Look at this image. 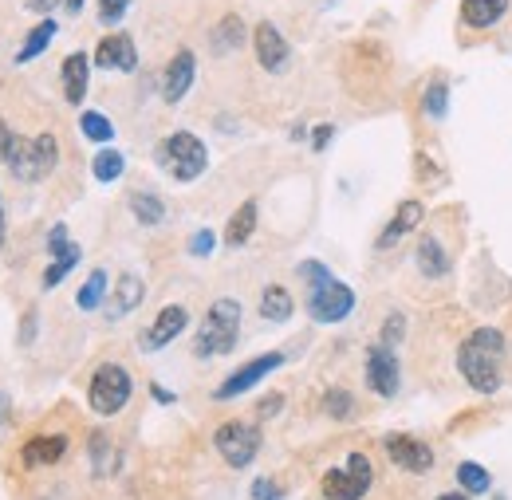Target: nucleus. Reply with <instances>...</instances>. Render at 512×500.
Returning <instances> with one entry per match:
<instances>
[{
  "label": "nucleus",
  "mask_w": 512,
  "mask_h": 500,
  "mask_svg": "<svg viewBox=\"0 0 512 500\" xmlns=\"http://www.w3.org/2000/svg\"><path fill=\"white\" fill-rule=\"evenodd\" d=\"M457 375L477 394H497L509 378V339L501 327H473L457 347Z\"/></svg>",
  "instance_id": "f257e3e1"
},
{
  "label": "nucleus",
  "mask_w": 512,
  "mask_h": 500,
  "mask_svg": "<svg viewBox=\"0 0 512 500\" xmlns=\"http://www.w3.org/2000/svg\"><path fill=\"white\" fill-rule=\"evenodd\" d=\"M0 162L12 170L16 182L36 186V182H44L60 166V138L52 130L24 138V134H16L12 126H4V119H0Z\"/></svg>",
  "instance_id": "f03ea898"
},
{
  "label": "nucleus",
  "mask_w": 512,
  "mask_h": 500,
  "mask_svg": "<svg viewBox=\"0 0 512 500\" xmlns=\"http://www.w3.org/2000/svg\"><path fill=\"white\" fill-rule=\"evenodd\" d=\"M241 300L233 296H221L213 300L205 315H201V327L193 335V355L197 359H221V355H233V347L241 343Z\"/></svg>",
  "instance_id": "7ed1b4c3"
},
{
  "label": "nucleus",
  "mask_w": 512,
  "mask_h": 500,
  "mask_svg": "<svg viewBox=\"0 0 512 500\" xmlns=\"http://www.w3.org/2000/svg\"><path fill=\"white\" fill-rule=\"evenodd\" d=\"M154 166L162 174H170L178 186H190L209 170V146L193 130H170L154 146Z\"/></svg>",
  "instance_id": "20e7f679"
},
{
  "label": "nucleus",
  "mask_w": 512,
  "mask_h": 500,
  "mask_svg": "<svg viewBox=\"0 0 512 500\" xmlns=\"http://www.w3.org/2000/svg\"><path fill=\"white\" fill-rule=\"evenodd\" d=\"M130 394H134V378L123 363H99L91 378H87V406H91V414H99V418H115V414H123L130 402Z\"/></svg>",
  "instance_id": "39448f33"
},
{
  "label": "nucleus",
  "mask_w": 512,
  "mask_h": 500,
  "mask_svg": "<svg viewBox=\"0 0 512 500\" xmlns=\"http://www.w3.org/2000/svg\"><path fill=\"white\" fill-rule=\"evenodd\" d=\"M375 489V465L367 453H347V461L339 469H327L320 481L323 500H363Z\"/></svg>",
  "instance_id": "423d86ee"
},
{
  "label": "nucleus",
  "mask_w": 512,
  "mask_h": 500,
  "mask_svg": "<svg viewBox=\"0 0 512 500\" xmlns=\"http://www.w3.org/2000/svg\"><path fill=\"white\" fill-rule=\"evenodd\" d=\"M213 449L221 453V461L229 469H249L260 453V426L245 418H229L213 430Z\"/></svg>",
  "instance_id": "0eeeda50"
},
{
  "label": "nucleus",
  "mask_w": 512,
  "mask_h": 500,
  "mask_svg": "<svg viewBox=\"0 0 512 500\" xmlns=\"http://www.w3.org/2000/svg\"><path fill=\"white\" fill-rule=\"evenodd\" d=\"M355 304H359L355 288H351V284H343L339 276H331L327 284L312 288V292H308V300H304V308H308V315H312V323H323V327L343 323L347 315L355 312Z\"/></svg>",
  "instance_id": "6e6552de"
},
{
  "label": "nucleus",
  "mask_w": 512,
  "mask_h": 500,
  "mask_svg": "<svg viewBox=\"0 0 512 500\" xmlns=\"http://www.w3.org/2000/svg\"><path fill=\"white\" fill-rule=\"evenodd\" d=\"M284 363H288V355H284V351H264V355H253L249 363H241V367H237L233 375L225 378V382H217L213 398H217V402H233V398L249 394L253 386H260L264 378L276 375Z\"/></svg>",
  "instance_id": "1a4fd4ad"
},
{
  "label": "nucleus",
  "mask_w": 512,
  "mask_h": 500,
  "mask_svg": "<svg viewBox=\"0 0 512 500\" xmlns=\"http://www.w3.org/2000/svg\"><path fill=\"white\" fill-rule=\"evenodd\" d=\"M363 378H367V390H371L375 398H386V402L398 398V390H402V363H398V351L386 347L383 339L371 343L367 355H363Z\"/></svg>",
  "instance_id": "9d476101"
},
{
  "label": "nucleus",
  "mask_w": 512,
  "mask_h": 500,
  "mask_svg": "<svg viewBox=\"0 0 512 500\" xmlns=\"http://www.w3.org/2000/svg\"><path fill=\"white\" fill-rule=\"evenodd\" d=\"M383 453L390 457V465H394V469L414 473V477L434 473V465H438L434 445H430V441H422V438H414V434H386Z\"/></svg>",
  "instance_id": "9b49d317"
},
{
  "label": "nucleus",
  "mask_w": 512,
  "mask_h": 500,
  "mask_svg": "<svg viewBox=\"0 0 512 500\" xmlns=\"http://www.w3.org/2000/svg\"><path fill=\"white\" fill-rule=\"evenodd\" d=\"M186 327H190V308H186V304H166L162 312L142 327L138 347H142L146 355H158V351H162V347H170Z\"/></svg>",
  "instance_id": "f8f14e48"
},
{
  "label": "nucleus",
  "mask_w": 512,
  "mask_h": 500,
  "mask_svg": "<svg viewBox=\"0 0 512 500\" xmlns=\"http://www.w3.org/2000/svg\"><path fill=\"white\" fill-rule=\"evenodd\" d=\"M253 52L260 71H268V75H284L292 67V44L272 20H260L253 28Z\"/></svg>",
  "instance_id": "ddd939ff"
},
{
  "label": "nucleus",
  "mask_w": 512,
  "mask_h": 500,
  "mask_svg": "<svg viewBox=\"0 0 512 500\" xmlns=\"http://www.w3.org/2000/svg\"><path fill=\"white\" fill-rule=\"evenodd\" d=\"M91 60L99 71H119V75H134L138 71V44H134V36L123 32V28H111L99 44H95V52H91Z\"/></svg>",
  "instance_id": "4468645a"
},
{
  "label": "nucleus",
  "mask_w": 512,
  "mask_h": 500,
  "mask_svg": "<svg viewBox=\"0 0 512 500\" xmlns=\"http://www.w3.org/2000/svg\"><path fill=\"white\" fill-rule=\"evenodd\" d=\"M422 221H426V205H422L418 197L398 201V209L390 213V221L383 225V233L375 237V252H390L394 245H402L410 233H418V229H422Z\"/></svg>",
  "instance_id": "2eb2a0df"
},
{
  "label": "nucleus",
  "mask_w": 512,
  "mask_h": 500,
  "mask_svg": "<svg viewBox=\"0 0 512 500\" xmlns=\"http://www.w3.org/2000/svg\"><path fill=\"white\" fill-rule=\"evenodd\" d=\"M193 79H197V56H193L190 48H178L166 60V67H162V103L178 107L190 95Z\"/></svg>",
  "instance_id": "dca6fc26"
},
{
  "label": "nucleus",
  "mask_w": 512,
  "mask_h": 500,
  "mask_svg": "<svg viewBox=\"0 0 512 500\" xmlns=\"http://www.w3.org/2000/svg\"><path fill=\"white\" fill-rule=\"evenodd\" d=\"M512 0H461L457 4V32H493L505 24Z\"/></svg>",
  "instance_id": "f3484780"
},
{
  "label": "nucleus",
  "mask_w": 512,
  "mask_h": 500,
  "mask_svg": "<svg viewBox=\"0 0 512 500\" xmlns=\"http://www.w3.org/2000/svg\"><path fill=\"white\" fill-rule=\"evenodd\" d=\"M414 268L422 272V280H446L453 272V252L438 233H422L414 245Z\"/></svg>",
  "instance_id": "a211bd4d"
},
{
  "label": "nucleus",
  "mask_w": 512,
  "mask_h": 500,
  "mask_svg": "<svg viewBox=\"0 0 512 500\" xmlns=\"http://www.w3.org/2000/svg\"><path fill=\"white\" fill-rule=\"evenodd\" d=\"M142 300H146V280L142 276H134V272H123L115 284H111V296H107V304H103V312L111 323H119V319H127L142 308Z\"/></svg>",
  "instance_id": "6ab92c4d"
},
{
  "label": "nucleus",
  "mask_w": 512,
  "mask_h": 500,
  "mask_svg": "<svg viewBox=\"0 0 512 500\" xmlns=\"http://www.w3.org/2000/svg\"><path fill=\"white\" fill-rule=\"evenodd\" d=\"M91 52H67L60 63V87H64V99L71 107H83L87 91H91Z\"/></svg>",
  "instance_id": "aec40b11"
},
{
  "label": "nucleus",
  "mask_w": 512,
  "mask_h": 500,
  "mask_svg": "<svg viewBox=\"0 0 512 500\" xmlns=\"http://www.w3.org/2000/svg\"><path fill=\"white\" fill-rule=\"evenodd\" d=\"M60 36V24H56V16H40L28 32H24V44L16 48V56H12V63L16 67H24V63L40 60L48 48H52V40Z\"/></svg>",
  "instance_id": "412c9836"
},
{
  "label": "nucleus",
  "mask_w": 512,
  "mask_h": 500,
  "mask_svg": "<svg viewBox=\"0 0 512 500\" xmlns=\"http://www.w3.org/2000/svg\"><path fill=\"white\" fill-rule=\"evenodd\" d=\"M67 434H36V438L24 441V449H20V461L28 465V469H44V465H56V461H64L67 453Z\"/></svg>",
  "instance_id": "4be33fe9"
},
{
  "label": "nucleus",
  "mask_w": 512,
  "mask_h": 500,
  "mask_svg": "<svg viewBox=\"0 0 512 500\" xmlns=\"http://www.w3.org/2000/svg\"><path fill=\"white\" fill-rule=\"evenodd\" d=\"M245 40H253V32H249V24H245L237 12L221 16V20L209 28V48H213V56H229V52L245 48Z\"/></svg>",
  "instance_id": "5701e85b"
},
{
  "label": "nucleus",
  "mask_w": 512,
  "mask_h": 500,
  "mask_svg": "<svg viewBox=\"0 0 512 500\" xmlns=\"http://www.w3.org/2000/svg\"><path fill=\"white\" fill-rule=\"evenodd\" d=\"M449 99H453V91H449V79L438 71V75H430L426 83H422V95H418V107H422V119H430V123H446L449 119Z\"/></svg>",
  "instance_id": "b1692460"
},
{
  "label": "nucleus",
  "mask_w": 512,
  "mask_h": 500,
  "mask_svg": "<svg viewBox=\"0 0 512 500\" xmlns=\"http://www.w3.org/2000/svg\"><path fill=\"white\" fill-rule=\"evenodd\" d=\"M127 209L142 229H158V225L166 221V201H162V193H154V189H130Z\"/></svg>",
  "instance_id": "393cba45"
},
{
  "label": "nucleus",
  "mask_w": 512,
  "mask_h": 500,
  "mask_svg": "<svg viewBox=\"0 0 512 500\" xmlns=\"http://www.w3.org/2000/svg\"><path fill=\"white\" fill-rule=\"evenodd\" d=\"M256 312L268 323H288L296 315V300H292V292L284 284H264V292L256 300Z\"/></svg>",
  "instance_id": "a878e982"
},
{
  "label": "nucleus",
  "mask_w": 512,
  "mask_h": 500,
  "mask_svg": "<svg viewBox=\"0 0 512 500\" xmlns=\"http://www.w3.org/2000/svg\"><path fill=\"white\" fill-rule=\"evenodd\" d=\"M107 296H111V272L107 268H91L87 280L75 292V308L79 312H99L107 304Z\"/></svg>",
  "instance_id": "bb28decb"
},
{
  "label": "nucleus",
  "mask_w": 512,
  "mask_h": 500,
  "mask_svg": "<svg viewBox=\"0 0 512 500\" xmlns=\"http://www.w3.org/2000/svg\"><path fill=\"white\" fill-rule=\"evenodd\" d=\"M256 221H260V205L249 197V201H241V205L233 209V217H229V225H225V245H229V249L249 245V237L256 233Z\"/></svg>",
  "instance_id": "cd10ccee"
},
{
  "label": "nucleus",
  "mask_w": 512,
  "mask_h": 500,
  "mask_svg": "<svg viewBox=\"0 0 512 500\" xmlns=\"http://www.w3.org/2000/svg\"><path fill=\"white\" fill-rule=\"evenodd\" d=\"M123 174H127V154H123V150L103 146V150L91 158V178H95L99 186H115Z\"/></svg>",
  "instance_id": "c85d7f7f"
},
{
  "label": "nucleus",
  "mask_w": 512,
  "mask_h": 500,
  "mask_svg": "<svg viewBox=\"0 0 512 500\" xmlns=\"http://www.w3.org/2000/svg\"><path fill=\"white\" fill-rule=\"evenodd\" d=\"M453 477H457V489H465L469 497H485V493H493V473H489L481 461H457Z\"/></svg>",
  "instance_id": "c756f323"
},
{
  "label": "nucleus",
  "mask_w": 512,
  "mask_h": 500,
  "mask_svg": "<svg viewBox=\"0 0 512 500\" xmlns=\"http://www.w3.org/2000/svg\"><path fill=\"white\" fill-rule=\"evenodd\" d=\"M355 410H359V402H355L351 390H343V386H327V390H323V414H327V418L347 422V418H355Z\"/></svg>",
  "instance_id": "7c9ffc66"
},
{
  "label": "nucleus",
  "mask_w": 512,
  "mask_h": 500,
  "mask_svg": "<svg viewBox=\"0 0 512 500\" xmlns=\"http://www.w3.org/2000/svg\"><path fill=\"white\" fill-rule=\"evenodd\" d=\"M79 134L91 138V142H99V146H111L115 142V123L103 111H83L79 115Z\"/></svg>",
  "instance_id": "2f4dec72"
},
{
  "label": "nucleus",
  "mask_w": 512,
  "mask_h": 500,
  "mask_svg": "<svg viewBox=\"0 0 512 500\" xmlns=\"http://www.w3.org/2000/svg\"><path fill=\"white\" fill-rule=\"evenodd\" d=\"M79 260H83V249H79V245H75L71 252H64V256H56V260H52V264L44 268V280H40V284H44V292L60 288L67 276L75 272V264H79Z\"/></svg>",
  "instance_id": "473e14b6"
},
{
  "label": "nucleus",
  "mask_w": 512,
  "mask_h": 500,
  "mask_svg": "<svg viewBox=\"0 0 512 500\" xmlns=\"http://www.w3.org/2000/svg\"><path fill=\"white\" fill-rule=\"evenodd\" d=\"M111 461H115V445L107 434H91V465H95V477H107L111 473Z\"/></svg>",
  "instance_id": "72a5a7b5"
},
{
  "label": "nucleus",
  "mask_w": 512,
  "mask_h": 500,
  "mask_svg": "<svg viewBox=\"0 0 512 500\" xmlns=\"http://www.w3.org/2000/svg\"><path fill=\"white\" fill-rule=\"evenodd\" d=\"M130 4H134V0H95V16H99L103 28H119V24L127 20Z\"/></svg>",
  "instance_id": "f704fd0d"
},
{
  "label": "nucleus",
  "mask_w": 512,
  "mask_h": 500,
  "mask_svg": "<svg viewBox=\"0 0 512 500\" xmlns=\"http://www.w3.org/2000/svg\"><path fill=\"white\" fill-rule=\"evenodd\" d=\"M331 276H335V272H331L323 260H312V256L296 264V280H304V284H308V292H312V288H320V284H327Z\"/></svg>",
  "instance_id": "c9c22d12"
},
{
  "label": "nucleus",
  "mask_w": 512,
  "mask_h": 500,
  "mask_svg": "<svg viewBox=\"0 0 512 500\" xmlns=\"http://www.w3.org/2000/svg\"><path fill=\"white\" fill-rule=\"evenodd\" d=\"M379 339H383L386 347H402V339H406V315L402 312H390L383 319V331H379Z\"/></svg>",
  "instance_id": "e433bc0d"
},
{
  "label": "nucleus",
  "mask_w": 512,
  "mask_h": 500,
  "mask_svg": "<svg viewBox=\"0 0 512 500\" xmlns=\"http://www.w3.org/2000/svg\"><path fill=\"white\" fill-rule=\"evenodd\" d=\"M44 249H48V256H52V260H56V256H64V252L75 249V241L67 237V225H64V221H56V225L48 229V241H44Z\"/></svg>",
  "instance_id": "4c0bfd02"
},
{
  "label": "nucleus",
  "mask_w": 512,
  "mask_h": 500,
  "mask_svg": "<svg viewBox=\"0 0 512 500\" xmlns=\"http://www.w3.org/2000/svg\"><path fill=\"white\" fill-rule=\"evenodd\" d=\"M213 249H217V233H213V229H197V233L190 237V245H186V252L197 256V260L213 256Z\"/></svg>",
  "instance_id": "58836bf2"
},
{
  "label": "nucleus",
  "mask_w": 512,
  "mask_h": 500,
  "mask_svg": "<svg viewBox=\"0 0 512 500\" xmlns=\"http://www.w3.org/2000/svg\"><path fill=\"white\" fill-rule=\"evenodd\" d=\"M280 410H284V394H280V390H272V394H264V398H260L256 418H260V422H268V418H276Z\"/></svg>",
  "instance_id": "ea45409f"
},
{
  "label": "nucleus",
  "mask_w": 512,
  "mask_h": 500,
  "mask_svg": "<svg viewBox=\"0 0 512 500\" xmlns=\"http://www.w3.org/2000/svg\"><path fill=\"white\" fill-rule=\"evenodd\" d=\"M36 327H40V312L28 308V312H24V323H20V347H32V343H36Z\"/></svg>",
  "instance_id": "a19ab883"
},
{
  "label": "nucleus",
  "mask_w": 512,
  "mask_h": 500,
  "mask_svg": "<svg viewBox=\"0 0 512 500\" xmlns=\"http://www.w3.org/2000/svg\"><path fill=\"white\" fill-rule=\"evenodd\" d=\"M331 138H335V123H320L316 130H312V150L323 154V150L331 146Z\"/></svg>",
  "instance_id": "79ce46f5"
},
{
  "label": "nucleus",
  "mask_w": 512,
  "mask_h": 500,
  "mask_svg": "<svg viewBox=\"0 0 512 500\" xmlns=\"http://www.w3.org/2000/svg\"><path fill=\"white\" fill-rule=\"evenodd\" d=\"M253 500H280V489H276L268 477H256V481H253Z\"/></svg>",
  "instance_id": "37998d69"
},
{
  "label": "nucleus",
  "mask_w": 512,
  "mask_h": 500,
  "mask_svg": "<svg viewBox=\"0 0 512 500\" xmlns=\"http://www.w3.org/2000/svg\"><path fill=\"white\" fill-rule=\"evenodd\" d=\"M56 4L64 8V0H24V8H28V12H36V16H52V8H56Z\"/></svg>",
  "instance_id": "c03bdc74"
},
{
  "label": "nucleus",
  "mask_w": 512,
  "mask_h": 500,
  "mask_svg": "<svg viewBox=\"0 0 512 500\" xmlns=\"http://www.w3.org/2000/svg\"><path fill=\"white\" fill-rule=\"evenodd\" d=\"M150 394H154V402H158V406H174V402H178V394H174V390H166V386H158V382L150 386Z\"/></svg>",
  "instance_id": "a18cd8bd"
},
{
  "label": "nucleus",
  "mask_w": 512,
  "mask_h": 500,
  "mask_svg": "<svg viewBox=\"0 0 512 500\" xmlns=\"http://www.w3.org/2000/svg\"><path fill=\"white\" fill-rule=\"evenodd\" d=\"M83 8H87V0H64V12H67V16H79Z\"/></svg>",
  "instance_id": "49530a36"
},
{
  "label": "nucleus",
  "mask_w": 512,
  "mask_h": 500,
  "mask_svg": "<svg viewBox=\"0 0 512 500\" xmlns=\"http://www.w3.org/2000/svg\"><path fill=\"white\" fill-rule=\"evenodd\" d=\"M8 410H12V402H8V394H4V390H0V426H4V422H8Z\"/></svg>",
  "instance_id": "de8ad7c7"
},
{
  "label": "nucleus",
  "mask_w": 512,
  "mask_h": 500,
  "mask_svg": "<svg viewBox=\"0 0 512 500\" xmlns=\"http://www.w3.org/2000/svg\"><path fill=\"white\" fill-rule=\"evenodd\" d=\"M434 500H473L465 489H453V493H442V497H434Z\"/></svg>",
  "instance_id": "09e8293b"
},
{
  "label": "nucleus",
  "mask_w": 512,
  "mask_h": 500,
  "mask_svg": "<svg viewBox=\"0 0 512 500\" xmlns=\"http://www.w3.org/2000/svg\"><path fill=\"white\" fill-rule=\"evenodd\" d=\"M4 233H8V225H4V205H0V249H4Z\"/></svg>",
  "instance_id": "8fccbe9b"
}]
</instances>
